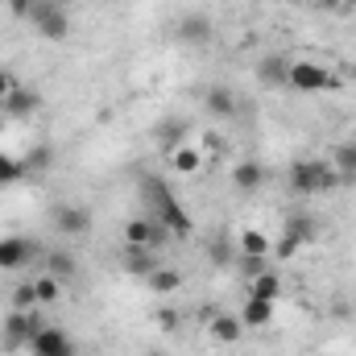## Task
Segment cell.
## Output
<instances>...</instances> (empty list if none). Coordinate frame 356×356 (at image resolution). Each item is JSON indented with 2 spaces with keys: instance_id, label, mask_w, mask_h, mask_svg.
Returning a JSON list of instances; mask_svg holds the SVG:
<instances>
[{
  "instance_id": "obj_1",
  "label": "cell",
  "mask_w": 356,
  "mask_h": 356,
  "mask_svg": "<svg viewBox=\"0 0 356 356\" xmlns=\"http://www.w3.org/2000/svg\"><path fill=\"white\" fill-rule=\"evenodd\" d=\"M141 195L149 199V207H145V211H149V216H158V220H162V224L170 228V236H182V241H186V236L195 232V224H191L186 207H182L175 195H170V186H166L162 178H145Z\"/></svg>"
},
{
  "instance_id": "obj_2",
  "label": "cell",
  "mask_w": 356,
  "mask_h": 356,
  "mask_svg": "<svg viewBox=\"0 0 356 356\" xmlns=\"http://www.w3.org/2000/svg\"><path fill=\"white\" fill-rule=\"evenodd\" d=\"M290 191L294 195H323V191H336L340 186V170L323 158H302L290 166Z\"/></svg>"
},
{
  "instance_id": "obj_3",
  "label": "cell",
  "mask_w": 356,
  "mask_h": 356,
  "mask_svg": "<svg viewBox=\"0 0 356 356\" xmlns=\"http://www.w3.org/2000/svg\"><path fill=\"white\" fill-rule=\"evenodd\" d=\"M170 241V228L158 220V216H137V220H129L124 224V245H133V249H162Z\"/></svg>"
},
{
  "instance_id": "obj_4",
  "label": "cell",
  "mask_w": 356,
  "mask_h": 356,
  "mask_svg": "<svg viewBox=\"0 0 356 356\" xmlns=\"http://www.w3.org/2000/svg\"><path fill=\"white\" fill-rule=\"evenodd\" d=\"M286 88H294V91H332L336 88V75H332L327 67H319V63H290Z\"/></svg>"
},
{
  "instance_id": "obj_5",
  "label": "cell",
  "mask_w": 356,
  "mask_h": 356,
  "mask_svg": "<svg viewBox=\"0 0 356 356\" xmlns=\"http://www.w3.org/2000/svg\"><path fill=\"white\" fill-rule=\"evenodd\" d=\"M175 38L182 46H191V50H199V46H207L211 38H216V25H211V17L207 13H182L175 25Z\"/></svg>"
},
{
  "instance_id": "obj_6",
  "label": "cell",
  "mask_w": 356,
  "mask_h": 356,
  "mask_svg": "<svg viewBox=\"0 0 356 356\" xmlns=\"http://www.w3.org/2000/svg\"><path fill=\"white\" fill-rule=\"evenodd\" d=\"M42 332V319L33 311H8L4 319V348H29V340Z\"/></svg>"
},
{
  "instance_id": "obj_7",
  "label": "cell",
  "mask_w": 356,
  "mask_h": 356,
  "mask_svg": "<svg viewBox=\"0 0 356 356\" xmlns=\"http://www.w3.org/2000/svg\"><path fill=\"white\" fill-rule=\"evenodd\" d=\"M207 336H211V344H220V348H228V344H236L241 336H245V323H241V315H232V311H216V307H207Z\"/></svg>"
},
{
  "instance_id": "obj_8",
  "label": "cell",
  "mask_w": 356,
  "mask_h": 356,
  "mask_svg": "<svg viewBox=\"0 0 356 356\" xmlns=\"http://www.w3.org/2000/svg\"><path fill=\"white\" fill-rule=\"evenodd\" d=\"M33 25H38V33L46 38V42H63L67 33H71V17L58 8V4H33V17H29Z\"/></svg>"
},
{
  "instance_id": "obj_9",
  "label": "cell",
  "mask_w": 356,
  "mask_h": 356,
  "mask_svg": "<svg viewBox=\"0 0 356 356\" xmlns=\"http://www.w3.org/2000/svg\"><path fill=\"white\" fill-rule=\"evenodd\" d=\"M54 228L63 236H88L91 232V211L79 203H58L54 207Z\"/></svg>"
},
{
  "instance_id": "obj_10",
  "label": "cell",
  "mask_w": 356,
  "mask_h": 356,
  "mask_svg": "<svg viewBox=\"0 0 356 356\" xmlns=\"http://www.w3.org/2000/svg\"><path fill=\"white\" fill-rule=\"evenodd\" d=\"M33 257H38L33 241H25V236H4V241H0V269L17 273V269H25V266H29Z\"/></svg>"
},
{
  "instance_id": "obj_11",
  "label": "cell",
  "mask_w": 356,
  "mask_h": 356,
  "mask_svg": "<svg viewBox=\"0 0 356 356\" xmlns=\"http://www.w3.org/2000/svg\"><path fill=\"white\" fill-rule=\"evenodd\" d=\"M29 348H33V356H54V353H71L75 344H71V336H67L63 327H42V332L29 340Z\"/></svg>"
},
{
  "instance_id": "obj_12",
  "label": "cell",
  "mask_w": 356,
  "mask_h": 356,
  "mask_svg": "<svg viewBox=\"0 0 356 356\" xmlns=\"http://www.w3.org/2000/svg\"><path fill=\"white\" fill-rule=\"evenodd\" d=\"M273 311H277V302H269V298H257V294H245V307H241V323H245V327H266L269 319H273Z\"/></svg>"
},
{
  "instance_id": "obj_13",
  "label": "cell",
  "mask_w": 356,
  "mask_h": 356,
  "mask_svg": "<svg viewBox=\"0 0 356 356\" xmlns=\"http://www.w3.org/2000/svg\"><path fill=\"white\" fill-rule=\"evenodd\" d=\"M286 79H290V63H286V58L266 54V58L257 63V83H261V88H286Z\"/></svg>"
},
{
  "instance_id": "obj_14",
  "label": "cell",
  "mask_w": 356,
  "mask_h": 356,
  "mask_svg": "<svg viewBox=\"0 0 356 356\" xmlns=\"http://www.w3.org/2000/svg\"><path fill=\"white\" fill-rule=\"evenodd\" d=\"M0 104H4V112H8V116H33V112L42 108V95H38V91H29V88H13Z\"/></svg>"
},
{
  "instance_id": "obj_15",
  "label": "cell",
  "mask_w": 356,
  "mask_h": 356,
  "mask_svg": "<svg viewBox=\"0 0 356 356\" xmlns=\"http://www.w3.org/2000/svg\"><path fill=\"white\" fill-rule=\"evenodd\" d=\"M203 108L216 116V120H232L236 112H241V104H236V95L228 88H211L207 95H203Z\"/></svg>"
},
{
  "instance_id": "obj_16",
  "label": "cell",
  "mask_w": 356,
  "mask_h": 356,
  "mask_svg": "<svg viewBox=\"0 0 356 356\" xmlns=\"http://www.w3.org/2000/svg\"><path fill=\"white\" fill-rule=\"evenodd\" d=\"M124 269H129L133 277H149V273L158 269L154 249H133V245H124Z\"/></svg>"
},
{
  "instance_id": "obj_17",
  "label": "cell",
  "mask_w": 356,
  "mask_h": 356,
  "mask_svg": "<svg viewBox=\"0 0 356 356\" xmlns=\"http://www.w3.org/2000/svg\"><path fill=\"white\" fill-rule=\"evenodd\" d=\"M46 273L58 277V282H71V277L79 273V261H75L71 253H63V249H50V253H46Z\"/></svg>"
},
{
  "instance_id": "obj_18",
  "label": "cell",
  "mask_w": 356,
  "mask_h": 356,
  "mask_svg": "<svg viewBox=\"0 0 356 356\" xmlns=\"http://www.w3.org/2000/svg\"><path fill=\"white\" fill-rule=\"evenodd\" d=\"M166 158H170V170H175V175H199V166H203V158H199L195 145H178Z\"/></svg>"
},
{
  "instance_id": "obj_19",
  "label": "cell",
  "mask_w": 356,
  "mask_h": 356,
  "mask_svg": "<svg viewBox=\"0 0 356 356\" xmlns=\"http://www.w3.org/2000/svg\"><path fill=\"white\" fill-rule=\"evenodd\" d=\"M145 282H149L154 294H178V290H182V273H178V269H166V266H158Z\"/></svg>"
},
{
  "instance_id": "obj_20",
  "label": "cell",
  "mask_w": 356,
  "mask_h": 356,
  "mask_svg": "<svg viewBox=\"0 0 356 356\" xmlns=\"http://www.w3.org/2000/svg\"><path fill=\"white\" fill-rule=\"evenodd\" d=\"M241 253L245 257H269L273 253V241H269L266 232H257V228H245L241 232Z\"/></svg>"
},
{
  "instance_id": "obj_21",
  "label": "cell",
  "mask_w": 356,
  "mask_h": 356,
  "mask_svg": "<svg viewBox=\"0 0 356 356\" xmlns=\"http://www.w3.org/2000/svg\"><path fill=\"white\" fill-rule=\"evenodd\" d=\"M315 232H319V224H315L307 211H298V216H290V220H286V236H294L298 245H311V241H315Z\"/></svg>"
},
{
  "instance_id": "obj_22",
  "label": "cell",
  "mask_w": 356,
  "mask_h": 356,
  "mask_svg": "<svg viewBox=\"0 0 356 356\" xmlns=\"http://www.w3.org/2000/svg\"><path fill=\"white\" fill-rule=\"evenodd\" d=\"M232 182H236L241 191H257V186L266 182V166H261V162H241V166L232 170Z\"/></svg>"
},
{
  "instance_id": "obj_23",
  "label": "cell",
  "mask_w": 356,
  "mask_h": 356,
  "mask_svg": "<svg viewBox=\"0 0 356 356\" xmlns=\"http://www.w3.org/2000/svg\"><path fill=\"white\" fill-rule=\"evenodd\" d=\"M33 294H38V307H50V302H58L63 282H58V277H50V273L42 269V277H33Z\"/></svg>"
},
{
  "instance_id": "obj_24",
  "label": "cell",
  "mask_w": 356,
  "mask_h": 356,
  "mask_svg": "<svg viewBox=\"0 0 356 356\" xmlns=\"http://www.w3.org/2000/svg\"><path fill=\"white\" fill-rule=\"evenodd\" d=\"M249 294H257V298H269V302H277V298H282V277H277V273H257V277H253V286H249Z\"/></svg>"
},
{
  "instance_id": "obj_25",
  "label": "cell",
  "mask_w": 356,
  "mask_h": 356,
  "mask_svg": "<svg viewBox=\"0 0 356 356\" xmlns=\"http://www.w3.org/2000/svg\"><path fill=\"white\" fill-rule=\"evenodd\" d=\"M21 178H29V166H25V158L0 154V186H13V182H21Z\"/></svg>"
},
{
  "instance_id": "obj_26",
  "label": "cell",
  "mask_w": 356,
  "mask_h": 356,
  "mask_svg": "<svg viewBox=\"0 0 356 356\" xmlns=\"http://www.w3.org/2000/svg\"><path fill=\"white\" fill-rule=\"evenodd\" d=\"M158 145H162L166 154L182 145V120H175V116H166V120L158 124Z\"/></svg>"
},
{
  "instance_id": "obj_27",
  "label": "cell",
  "mask_w": 356,
  "mask_h": 356,
  "mask_svg": "<svg viewBox=\"0 0 356 356\" xmlns=\"http://www.w3.org/2000/svg\"><path fill=\"white\" fill-rule=\"evenodd\" d=\"M332 166L340 170V182H356V141L336 149V162H332Z\"/></svg>"
},
{
  "instance_id": "obj_28",
  "label": "cell",
  "mask_w": 356,
  "mask_h": 356,
  "mask_svg": "<svg viewBox=\"0 0 356 356\" xmlns=\"http://www.w3.org/2000/svg\"><path fill=\"white\" fill-rule=\"evenodd\" d=\"M38 307V294H33V282H21L13 290V311H33Z\"/></svg>"
},
{
  "instance_id": "obj_29",
  "label": "cell",
  "mask_w": 356,
  "mask_h": 356,
  "mask_svg": "<svg viewBox=\"0 0 356 356\" xmlns=\"http://www.w3.org/2000/svg\"><path fill=\"white\" fill-rule=\"evenodd\" d=\"M50 162H54V154H50L46 145H38V149H33V154L25 158V166H29V175H33V170H50Z\"/></svg>"
},
{
  "instance_id": "obj_30",
  "label": "cell",
  "mask_w": 356,
  "mask_h": 356,
  "mask_svg": "<svg viewBox=\"0 0 356 356\" xmlns=\"http://www.w3.org/2000/svg\"><path fill=\"white\" fill-rule=\"evenodd\" d=\"M298 249H302V245H298V241H294V236H286V232H282V241H277V245H273V253H277V261H290V257H294V253H298Z\"/></svg>"
},
{
  "instance_id": "obj_31",
  "label": "cell",
  "mask_w": 356,
  "mask_h": 356,
  "mask_svg": "<svg viewBox=\"0 0 356 356\" xmlns=\"http://www.w3.org/2000/svg\"><path fill=\"white\" fill-rule=\"evenodd\" d=\"M158 327L162 332H178V311H158Z\"/></svg>"
},
{
  "instance_id": "obj_32",
  "label": "cell",
  "mask_w": 356,
  "mask_h": 356,
  "mask_svg": "<svg viewBox=\"0 0 356 356\" xmlns=\"http://www.w3.org/2000/svg\"><path fill=\"white\" fill-rule=\"evenodd\" d=\"M13 8V17H33V0H4Z\"/></svg>"
},
{
  "instance_id": "obj_33",
  "label": "cell",
  "mask_w": 356,
  "mask_h": 356,
  "mask_svg": "<svg viewBox=\"0 0 356 356\" xmlns=\"http://www.w3.org/2000/svg\"><path fill=\"white\" fill-rule=\"evenodd\" d=\"M203 145H207V149H211V154H220V149H228V145H224V137H220V133H203Z\"/></svg>"
},
{
  "instance_id": "obj_34",
  "label": "cell",
  "mask_w": 356,
  "mask_h": 356,
  "mask_svg": "<svg viewBox=\"0 0 356 356\" xmlns=\"http://www.w3.org/2000/svg\"><path fill=\"white\" fill-rule=\"evenodd\" d=\"M13 88H21V83H17V75H8V71H0V99H4V95H8Z\"/></svg>"
},
{
  "instance_id": "obj_35",
  "label": "cell",
  "mask_w": 356,
  "mask_h": 356,
  "mask_svg": "<svg viewBox=\"0 0 356 356\" xmlns=\"http://www.w3.org/2000/svg\"><path fill=\"white\" fill-rule=\"evenodd\" d=\"M211 261L224 266V261H228V245H216V249H211Z\"/></svg>"
},
{
  "instance_id": "obj_36",
  "label": "cell",
  "mask_w": 356,
  "mask_h": 356,
  "mask_svg": "<svg viewBox=\"0 0 356 356\" xmlns=\"http://www.w3.org/2000/svg\"><path fill=\"white\" fill-rule=\"evenodd\" d=\"M336 4H340V8H356V0H336Z\"/></svg>"
},
{
  "instance_id": "obj_37",
  "label": "cell",
  "mask_w": 356,
  "mask_h": 356,
  "mask_svg": "<svg viewBox=\"0 0 356 356\" xmlns=\"http://www.w3.org/2000/svg\"><path fill=\"white\" fill-rule=\"evenodd\" d=\"M54 356H75V348H71V353H54Z\"/></svg>"
},
{
  "instance_id": "obj_38",
  "label": "cell",
  "mask_w": 356,
  "mask_h": 356,
  "mask_svg": "<svg viewBox=\"0 0 356 356\" xmlns=\"http://www.w3.org/2000/svg\"><path fill=\"white\" fill-rule=\"evenodd\" d=\"M145 356H162V353H145Z\"/></svg>"
},
{
  "instance_id": "obj_39",
  "label": "cell",
  "mask_w": 356,
  "mask_h": 356,
  "mask_svg": "<svg viewBox=\"0 0 356 356\" xmlns=\"http://www.w3.org/2000/svg\"><path fill=\"white\" fill-rule=\"evenodd\" d=\"M228 4H236V0H228Z\"/></svg>"
}]
</instances>
